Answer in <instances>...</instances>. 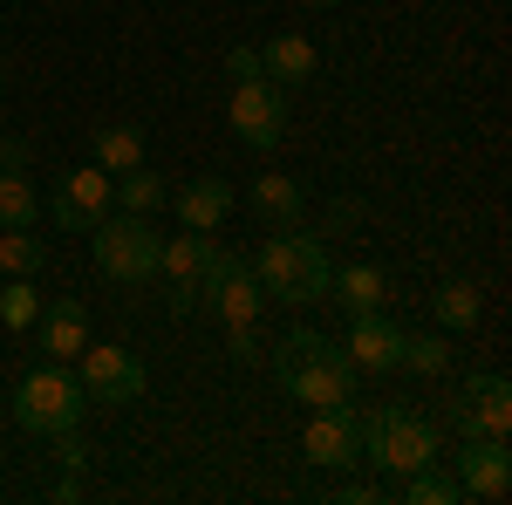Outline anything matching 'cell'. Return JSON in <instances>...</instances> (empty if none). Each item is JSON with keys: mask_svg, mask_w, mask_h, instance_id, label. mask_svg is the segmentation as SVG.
Wrapping results in <instances>:
<instances>
[{"mask_svg": "<svg viewBox=\"0 0 512 505\" xmlns=\"http://www.w3.org/2000/svg\"><path fill=\"white\" fill-rule=\"evenodd\" d=\"M274 376H280V389H287L294 403H315V410H342V403H355V383H362L355 362L342 355V342H328V335H315V328L280 335Z\"/></svg>", "mask_w": 512, "mask_h": 505, "instance_id": "obj_1", "label": "cell"}, {"mask_svg": "<svg viewBox=\"0 0 512 505\" xmlns=\"http://www.w3.org/2000/svg\"><path fill=\"white\" fill-rule=\"evenodd\" d=\"M260 294L280 301V308H308V301H328V253L308 226H274V239L260 246Z\"/></svg>", "mask_w": 512, "mask_h": 505, "instance_id": "obj_2", "label": "cell"}, {"mask_svg": "<svg viewBox=\"0 0 512 505\" xmlns=\"http://www.w3.org/2000/svg\"><path fill=\"white\" fill-rule=\"evenodd\" d=\"M89 253H96V273H103V280L144 287V280H158L164 233L151 219H137V212H103V219L89 226Z\"/></svg>", "mask_w": 512, "mask_h": 505, "instance_id": "obj_3", "label": "cell"}, {"mask_svg": "<svg viewBox=\"0 0 512 505\" xmlns=\"http://www.w3.org/2000/svg\"><path fill=\"white\" fill-rule=\"evenodd\" d=\"M82 410H89V389H82V376L69 362H41V369H28V376L14 383V424L35 430V437L76 430Z\"/></svg>", "mask_w": 512, "mask_h": 505, "instance_id": "obj_4", "label": "cell"}, {"mask_svg": "<svg viewBox=\"0 0 512 505\" xmlns=\"http://www.w3.org/2000/svg\"><path fill=\"white\" fill-rule=\"evenodd\" d=\"M362 458L403 478V471H417V465L437 458V424L417 417V410H403V403H383V410L362 417Z\"/></svg>", "mask_w": 512, "mask_h": 505, "instance_id": "obj_5", "label": "cell"}, {"mask_svg": "<svg viewBox=\"0 0 512 505\" xmlns=\"http://www.w3.org/2000/svg\"><path fill=\"white\" fill-rule=\"evenodd\" d=\"M212 260H219V246H212V233H185L178 239H164V253H158V280H164V308L178 314H198V294H205V280H212Z\"/></svg>", "mask_w": 512, "mask_h": 505, "instance_id": "obj_6", "label": "cell"}, {"mask_svg": "<svg viewBox=\"0 0 512 505\" xmlns=\"http://www.w3.org/2000/svg\"><path fill=\"white\" fill-rule=\"evenodd\" d=\"M226 123H233V137L246 151H280V137H287V89L267 76L239 82L233 103H226Z\"/></svg>", "mask_w": 512, "mask_h": 505, "instance_id": "obj_7", "label": "cell"}, {"mask_svg": "<svg viewBox=\"0 0 512 505\" xmlns=\"http://www.w3.org/2000/svg\"><path fill=\"white\" fill-rule=\"evenodd\" d=\"M444 424H451V437H506L512 430V383L506 376H472L444 403Z\"/></svg>", "mask_w": 512, "mask_h": 505, "instance_id": "obj_8", "label": "cell"}, {"mask_svg": "<svg viewBox=\"0 0 512 505\" xmlns=\"http://www.w3.org/2000/svg\"><path fill=\"white\" fill-rule=\"evenodd\" d=\"M76 376L82 389H89V403H137L144 396V362L130 349H117V342H89V349L76 355Z\"/></svg>", "mask_w": 512, "mask_h": 505, "instance_id": "obj_9", "label": "cell"}, {"mask_svg": "<svg viewBox=\"0 0 512 505\" xmlns=\"http://www.w3.org/2000/svg\"><path fill=\"white\" fill-rule=\"evenodd\" d=\"M260 308H267V294H260V273L246 267V260H233V253H219L212 260V280H205V294H198V314H212V321H260Z\"/></svg>", "mask_w": 512, "mask_h": 505, "instance_id": "obj_10", "label": "cell"}, {"mask_svg": "<svg viewBox=\"0 0 512 505\" xmlns=\"http://www.w3.org/2000/svg\"><path fill=\"white\" fill-rule=\"evenodd\" d=\"M451 478H458V492H465V499L499 505L512 492V451H506V437H458Z\"/></svg>", "mask_w": 512, "mask_h": 505, "instance_id": "obj_11", "label": "cell"}, {"mask_svg": "<svg viewBox=\"0 0 512 505\" xmlns=\"http://www.w3.org/2000/svg\"><path fill=\"white\" fill-rule=\"evenodd\" d=\"M301 451H308V465H328V471L362 465V410H355V403H342V410H315L308 430H301Z\"/></svg>", "mask_w": 512, "mask_h": 505, "instance_id": "obj_12", "label": "cell"}, {"mask_svg": "<svg viewBox=\"0 0 512 505\" xmlns=\"http://www.w3.org/2000/svg\"><path fill=\"white\" fill-rule=\"evenodd\" d=\"M103 212H110V171H103V164L69 171V178L55 185V198H48V219H55L62 233H89Z\"/></svg>", "mask_w": 512, "mask_h": 505, "instance_id": "obj_13", "label": "cell"}, {"mask_svg": "<svg viewBox=\"0 0 512 505\" xmlns=\"http://www.w3.org/2000/svg\"><path fill=\"white\" fill-rule=\"evenodd\" d=\"M342 355L355 362V376H390L396 355H403V328H396L390 314H349V342H342Z\"/></svg>", "mask_w": 512, "mask_h": 505, "instance_id": "obj_14", "label": "cell"}, {"mask_svg": "<svg viewBox=\"0 0 512 505\" xmlns=\"http://www.w3.org/2000/svg\"><path fill=\"white\" fill-rule=\"evenodd\" d=\"M35 328H41V355H48V362H76V355L89 349V308H82L76 294L48 301V308L35 314Z\"/></svg>", "mask_w": 512, "mask_h": 505, "instance_id": "obj_15", "label": "cell"}, {"mask_svg": "<svg viewBox=\"0 0 512 505\" xmlns=\"http://www.w3.org/2000/svg\"><path fill=\"white\" fill-rule=\"evenodd\" d=\"M171 205H178V219H185L192 233H219V226L233 219V185H226V178H192V185L171 192Z\"/></svg>", "mask_w": 512, "mask_h": 505, "instance_id": "obj_16", "label": "cell"}, {"mask_svg": "<svg viewBox=\"0 0 512 505\" xmlns=\"http://www.w3.org/2000/svg\"><path fill=\"white\" fill-rule=\"evenodd\" d=\"M328 301H342L349 314H376L390 301V273L369 267V260H349V267L328 273Z\"/></svg>", "mask_w": 512, "mask_h": 505, "instance_id": "obj_17", "label": "cell"}, {"mask_svg": "<svg viewBox=\"0 0 512 505\" xmlns=\"http://www.w3.org/2000/svg\"><path fill=\"white\" fill-rule=\"evenodd\" d=\"M315 69H321V55H315V41H308V35H274L267 48H260V76L280 82V89H301Z\"/></svg>", "mask_w": 512, "mask_h": 505, "instance_id": "obj_18", "label": "cell"}, {"mask_svg": "<svg viewBox=\"0 0 512 505\" xmlns=\"http://www.w3.org/2000/svg\"><path fill=\"white\" fill-rule=\"evenodd\" d=\"M164 205H171V185H164L151 164H130V171L110 178V212H137V219H151V212H164Z\"/></svg>", "mask_w": 512, "mask_h": 505, "instance_id": "obj_19", "label": "cell"}, {"mask_svg": "<svg viewBox=\"0 0 512 505\" xmlns=\"http://www.w3.org/2000/svg\"><path fill=\"white\" fill-rule=\"evenodd\" d=\"M253 212H260L267 226H301V219H308V192H301L294 178L267 171V178H253Z\"/></svg>", "mask_w": 512, "mask_h": 505, "instance_id": "obj_20", "label": "cell"}, {"mask_svg": "<svg viewBox=\"0 0 512 505\" xmlns=\"http://www.w3.org/2000/svg\"><path fill=\"white\" fill-rule=\"evenodd\" d=\"M89 164H103L110 178L130 171V164H144V130H137V123H103V130L89 137Z\"/></svg>", "mask_w": 512, "mask_h": 505, "instance_id": "obj_21", "label": "cell"}, {"mask_svg": "<svg viewBox=\"0 0 512 505\" xmlns=\"http://www.w3.org/2000/svg\"><path fill=\"white\" fill-rule=\"evenodd\" d=\"M431 314L444 335H465V328H478V314H485V294H478L472 280H444L431 294Z\"/></svg>", "mask_w": 512, "mask_h": 505, "instance_id": "obj_22", "label": "cell"}, {"mask_svg": "<svg viewBox=\"0 0 512 505\" xmlns=\"http://www.w3.org/2000/svg\"><path fill=\"white\" fill-rule=\"evenodd\" d=\"M458 362V349H451V335L437 328V335H410L403 328V355H396V369H410V376H444Z\"/></svg>", "mask_w": 512, "mask_h": 505, "instance_id": "obj_23", "label": "cell"}, {"mask_svg": "<svg viewBox=\"0 0 512 505\" xmlns=\"http://www.w3.org/2000/svg\"><path fill=\"white\" fill-rule=\"evenodd\" d=\"M41 198H35V178L28 171H0V233L7 226H35Z\"/></svg>", "mask_w": 512, "mask_h": 505, "instance_id": "obj_24", "label": "cell"}, {"mask_svg": "<svg viewBox=\"0 0 512 505\" xmlns=\"http://www.w3.org/2000/svg\"><path fill=\"white\" fill-rule=\"evenodd\" d=\"M41 267H48V246L35 239V226H7L0 233V273H28L35 280Z\"/></svg>", "mask_w": 512, "mask_h": 505, "instance_id": "obj_25", "label": "cell"}, {"mask_svg": "<svg viewBox=\"0 0 512 505\" xmlns=\"http://www.w3.org/2000/svg\"><path fill=\"white\" fill-rule=\"evenodd\" d=\"M403 499H410V505H458L465 492H458V478H451V471H437V458H431V465L403 471Z\"/></svg>", "mask_w": 512, "mask_h": 505, "instance_id": "obj_26", "label": "cell"}, {"mask_svg": "<svg viewBox=\"0 0 512 505\" xmlns=\"http://www.w3.org/2000/svg\"><path fill=\"white\" fill-rule=\"evenodd\" d=\"M35 314H41L35 280H28V273H7V280H0V321H7L14 335H28V328H35Z\"/></svg>", "mask_w": 512, "mask_h": 505, "instance_id": "obj_27", "label": "cell"}, {"mask_svg": "<svg viewBox=\"0 0 512 505\" xmlns=\"http://www.w3.org/2000/svg\"><path fill=\"white\" fill-rule=\"evenodd\" d=\"M226 349H233L239 362H253V355H260V321H233V328H226Z\"/></svg>", "mask_w": 512, "mask_h": 505, "instance_id": "obj_28", "label": "cell"}, {"mask_svg": "<svg viewBox=\"0 0 512 505\" xmlns=\"http://www.w3.org/2000/svg\"><path fill=\"white\" fill-rule=\"evenodd\" d=\"M226 69H233L239 82H253V76H260V55H253V48L239 41V48H226Z\"/></svg>", "mask_w": 512, "mask_h": 505, "instance_id": "obj_29", "label": "cell"}, {"mask_svg": "<svg viewBox=\"0 0 512 505\" xmlns=\"http://www.w3.org/2000/svg\"><path fill=\"white\" fill-rule=\"evenodd\" d=\"M0 171H28V137H0Z\"/></svg>", "mask_w": 512, "mask_h": 505, "instance_id": "obj_30", "label": "cell"}, {"mask_svg": "<svg viewBox=\"0 0 512 505\" xmlns=\"http://www.w3.org/2000/svg\"><path fill=\"white\" fill-rule=\"evenodd\" d=\"M55 444H62V451H55V458H62V465H69V471H82V465H89V451H82V444H76V430H62V437H55Z\"/></svg>", "mask_w": 512, "mask_h": 505, "instance_id": "obj_31", "label": "cell"}, {"mask_svg": "<svg viewBox=\"0 0 512 505\" xmlns=\"http://www.w3.org/2000/svg\"><path fill=\"white\" fill-rule=\"evenodd\" d=\"M301 7H342V0H301Z\"/></svg>", "mask_w": 512, "mask_h": 505, "instance_id": "obj_32", "label": "cell"}, {"mask_svg": "<svg viewBox=\"0 0 512 505\" xmlns=\"http://www.w3.org/2000/svg\"><path fill=\"white\" fill-rule=\"evenodd\" d=\"M0 96H7V62H0Z\"/></svg>", "mask_w": 512, "mask_h": 505, "instance_id": "obj_33", "label": "cell"}]
</instances>
